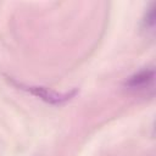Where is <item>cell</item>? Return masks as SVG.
Here are the masks:
<instances>
[{
  "instance_id": "cell-1",
  "label": "cell",
  "mask_w": 156,
  "mask_h": 156,
  "mask_svg": "<svg viewBox=\"0 0 156 156\" xmlns=\"http://www.w3.org/2000/svg\"><path fill=\"white\" fill-rule=\"evenodd\" d=\"M16 87H18L22 90L28 91L29 94L34 95L35 98L43 100L46 104L50 105H63L68 101H71L73 98L77 96V94L79 93L78 88H73L69 89L67 91H58V90H54L50 89L48 87H43V85H33V84H23V83H18V82H12Z\"/></svg>"
},
{
  "instance_id": "cell-2",
  "label": "cell",
  "mask_w": 156,
  "mask_h": 156,
  "mask_svg": "<svg viewBox=\"0 0 156 156\" xmlns=\"http://www.w3.org/2000/svg\"><path fill=\"white\" fill-rule=\"evenodd\" d=\"M154 80L155 69L152 67H145L129 76L124 82V87H127L128 89H145L150 87Z\"/></svg>"
},
{
  "instance_id": "cell-3",
  "label": "cell",
  "mask_w": 156,
  "mask_h": 156,
  "mask_svg": "<svg viewBox=\"0 0 156 156\" xmlns=\"http://www.w3.org/2000/svg\"><path fill=\"white\" fill-rule=\"evenodd\" d=\"M155 4L151 5V7H149L145 12V16H144V20H143V23H144V27L146 29H150V30H154L155 28V24H156V12H155Z\"/></svg>"
}]
</instances>
